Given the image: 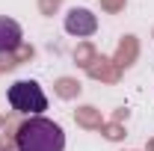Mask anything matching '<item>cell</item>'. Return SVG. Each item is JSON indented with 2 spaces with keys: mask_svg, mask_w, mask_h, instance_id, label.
<instances>
[{
  "mask_svg": "<svg viewBox=\"0 0 154 151\" xmlns=\"http://www.w3.org/2000/svg\"><path fill=\"white\" fill-rule=\"evenodd\" d=\"M21 42H24V30H21L18 21L0 15V54H12L18 51Z\"/></svg>",
  "mask_w": 154,
  "mask_h": 151,
  "instance_id": "obj_4",
  "label": "cell"
},
{
  "mask_svg": "<svg viewBox=\"0 0 154 151\" xmlns=\"http://www.w3.org/2000/svg\"><path fill=\"white\" fill-rule=\"evenodd\" d=\"M9 104L18 113L38 116L42 110H48V95L42 92V86L36 80H18L9 86Z\"/></svg>",
  "mask_w": 154,
  "mask_h": 151,
  "instance_id": "obj_2",
  "label": "cell"
},
{
  "mask_svg": "<svg viewBox=\"0 0 154 151\" xmlns=\"http://www.w3.org/2000/svg\"><path fill=\"white\" fill-rule=\"evenodd\" d=\"M98 30V18L89 12V9H83V6H74V9H68L65 12V33L68 36H92Z\"/></svg>",
  "mask_w": 154,
  "mask_h": 151,
  "instance_id": "obj_3",
  "label": "cell"
},
{
  "mask_svg": "<svg viewBox=\"0 0 154 151\" xmlns=\"http://www.w3.org/2000/svg\"><path fill=\"white\" fill-rule=\"evenodd\" d=\"M18 151H65V133L45 116H30L15 133Z\"/></svg>",
  "mask_w": 154,
  "mask_h": 151,
  "instance_id": "obj_1",
  "label": "cell"
}]
</instances>
